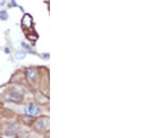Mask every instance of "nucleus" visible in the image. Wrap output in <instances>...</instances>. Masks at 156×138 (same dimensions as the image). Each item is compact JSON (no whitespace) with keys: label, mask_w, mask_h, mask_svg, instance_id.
Returning <instances> with one entry per match:
<instances>
[{"label":"nucleus","mask_w":156,"mask_h":138,"mask_svg":"<svg viewBox=\"0 0 156 138\" xmlns=\"http://www.w3.org/2000/svg\"><path fill=\"white\" fill-rule=\"evenodd\" d=\"M22 26L27 28H29L32 25V17L30 16L29 14H26L23 17L22 21Z\"/></svg>","instance_id":"3"},{"label":"nucleus","mask_w":156,"mask_h":138,"mask_svg":"<svg viewBox=\"0 0 156 138\" xmlns=\"http://www.w3.org/2000/svg\"><path fill=\"white\" fill-rule=\"evenodd\" d=\"M40 112V109L36 105H30L25 107L24 112L30 116H36Z\"/></svg>","instance_id":"2"},{"label":"nucleus","mask_w":156,"mask_h":138,"mask_svg":"<svg viewBox=\"0 0 156 138\" xmlns=\"http://www.w3.org/2000/svg\"><path fill=\"white\" fill-rule=\"evenodd\" d=\"M27 75L29 77H30V78H33V77H34L36 75V73L34 71V70L29 69L27 72Z\"/></svg>","instance_id":"5"},{"label":"nucleus","mask_w":156,"mask_h":138,"mask_svg":"<svg viewBox=\"0 0 156 138\" xmlns=\"http://www.w3.org/2000/svg\"><path fill=\"white\" fill-rule=\"evenodd\" d=\"M0 17H1L2 20L7 19V17H8V14H7L6 11H2L0 12Z\"/></svg>","instance_id":"7"},{"label":"nucleus","mask_w":156,"mask_h":138,"mask_svg":"<svg viewBox=\"0 0 156 138\" xmlns=\"http://www.w3.org/2000/svg\"><path fill=\"white\" fill-rule=\"evenodd\" d=\"M25 56H26V53L22 51H17L15 53V57H16V59L17 60H21L24 59Z\"/></svg>","instance_id":"4"},{"label":"nucleus","mask_w":156,"mask_h":138,"mask_svg":"<svg viewBox=\"0 0 156 138\" xmlns=\"http://www.w3.org/2000/svg\"><path fill=\"white\" fill-rule=\"evenodd\" d=\"M5 99L9 101L20 102L22 99V96L17 91H11L5 96Z\"/></svg>","instance_id":"1"},{"label":"nucleus","mask_w":156,"mask_h":138,"mask_svg":"<svg viewBox=\"0 0 156 138\" xmlns=\"http://www.w3.org/2000/svg\"><path fill=\"white\" fill-rule=\"evenodd\" d=\"M47 124V122L45 121L43 119H40V121L37 122V125L40 128V129H43V128H45Z\"/></svg>","instance_id":"6"}]
</instances>
